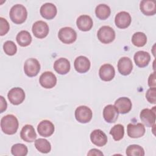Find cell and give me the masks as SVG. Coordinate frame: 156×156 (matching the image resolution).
I'll use <instances>...</instances> for the list:
<instances>
[{
	"label": "cell",
	"instance_id": "obj_1",
	"mask_svg": "<svg viewBox=\"0 0 156 156\" xmlns=\"http://www.w3.org/2000/svg\"><path fill=\"white\" fill-rule=\"evenodd\" d=\"M19 126V123L16 117L9 114L3 116L1 119V127L2 131L7 135L15 134Z\"/></svg>",
	"mask_w": 156,
	"mask_h": 156
},
{
	"label": "cell",
	"instance_id": "obj_2",
	"mask_svg": "<svg viewBox=\"0 0 156 156\" xmlns=\"http://www.w3.org/2000/svg\"><path fill=\"white\" fill-rule=\"evenodd\" d=\"M9 16L14 23L20 24L23 23L27 19V11L23 5L16 4L10 9Z\"/></svg>",
	"mask_w": 156,
	"mask_h": 156
},
{
	"label": "cell",
	"instance_id": "obj_3",
	"mask_svg": "<svg viewBox=\"0 0 156 156\" xmlns=\"http://www.w3.org/2000/svg\"><path fill=\"white\" fill-rule=\"evenodd\" d=\"M98 38L104 44L112 43L115 38V32L108 26H103L99 28L97 34Z\"/></svg>",
	"mask_w": 156,
	"mask_h": 156
},
{
	"label": "cell",
	"instance_id": "obj_4",
	"mask_svg": "<svg viewBox=\"0 0 156 156\" xmlns=\"http://www.w3.org/2000/svg\"><path fill=\"white\" fill-rule=\"evenodd\" d=\"M59 40L65 44H71L77 39L76 32L70 27L61 28L58 33Z\"/></svg>",
	"mask_w": 156,
	"mask_h": 156
},
{
	"label": "cell",
	"instance_id": "obj_5",
	"mask_svg": "<svg viewBox=\"0 0 156 156\" xmlns=\"http://www.w3.org/2000/svg\"><path fill=\"white\" fill-rule=\"evenodd\" d=\"M40 70V64L38 60L34 58L27 59L24 64V71L28 77L36 76Z\"/></svg>",
	"mask_w": 156,
	"mask_h": 156
},
{
	"label": "cell",
	"instance_id": "obj_6",
	"mask_svg": "<svg viewBox=\"0 0 156 156\" xmlns=\"http://www.w3.org/2000/svg\"><path fill=\"white\" fill-rule=\"evenodd\" d=\"M93 116L91 110L85 105H80L75 110V118L80 123H87L90 122Z\"/></svg>",
	"mask_w": 156,
	"mask_h": 156
},
{
	"label": "cell",
	"instance_id": "obj_7",
	"mask_svg": "<svg viewBox=\"0 0 156 156\" xmlns=\"http://www.w3.org/2000/svg\"><path fill=\"white\" fill-rule=\"evenodd\" d=\"M155 107H153L152 109L144 108L140 115L141 121L147 127L155 126Z\"/></svg>",
	"mask_w": 156,
	"mask_h": 156
},
{
	"label": "cell",
	"instance_id": "obj_8",
	"mask_svg": "<svg viewBox=\"0 0 156 156\" xmlns=\"http://www.w3.org/2000/svg\"><path fill=\"white\" fill-rule=\"evenodd\" d=\"M24 91L20 87H14L9 90L7 94L8 99L13 105H19L21 104L25 99Z\"/></svg>",
	"mask_w": 156,
	"mask_h": 156
},
{
	"label": "cell",
	"instance_id": "obj_9",
	"mask_svg": "<svg viewBox=\"0 0 156 156\" xmlns=\"http://www.w3.org/2000/svg\"><path fill=\"white\" fill-rule=\"evenodd\" d=\"M32 31L35 37L38 38H44L49 34V29L46 22L40 20L34 23Z\"/></svg>",
	"mask_w": 156,
	"mask_h": 156
},
{
	"label": "cell",
	"instance_id": "obj_10",
	"mask_svg": "<svg viewBox=\"0 0 156 156\" xmlns=\"http://www.w3.org/2000/svg\"><path fill=\"white\" fill-rule=\"evenodd\" d=\"M39 82L44 88H52L57 83V77L52 72L45 71L40 76Z\"/></svg>",
	"mask_w": 156,
	"mask_h": 156
},
{
	"label": "cell",
	"instance_id": "obj_11",
	"mask_svg": "<svg viewBox=\"0 0 156 156\" xmlns=\"http://www.w3.org/2000/svg\"><path fill=\"white\" fill-rule=\"evenodd\" d=\"M144 126L141 123L133 124L129 123L127 127V135L132 138H138L143 136L145 133Z\"/></svg>",
	"mask_w": 156,
	"mask_h": 156
},
{
	"label": "cell",
	"instance_id": "obj_12",
	"mask_svg": "<svg viewBox=\"0 0 156 156\" xmlns=\"http://www.w3.org/2000/svg\"><path fill=\"white\" fill-rule=\"evenodd\" d=\"M55 130V127L52 122L49 120L41 121L37 126V131L40 135L44 137L51 136Z\"/></svg>",
	"mask_w": 156,
	"mask_h": 156
},
{
	"label": "cell",
	"instance_id": "obj_13",
	"mask_svg": "<svg viewBox=\"0 0 156 156\" xmlns=\"http://www.w3.org/2000/svg\"><path fill=\"white\" fill-rule=\"evenodd\" d=\"M130 15L125 11H122L118 13L115 18L116 26L119 29H126L128 27L131 23Z\"/></svg>",
	"mask_w": 156,
	"mask_h": 156
},
{
	"label": "cell",
	"instance_id": "obj_14",
	"mask_svg": "<svg viewBox=\"0 0 156 156\" xmlns=\"http://www.w3.org/2000/svg\"><path fill=\"white\" fill-rule=\"evenodd\" d=\"M99 75L101 80L104 81H110L115 77V68L109 63L104 64L99 68Z\"/></svg>",
	"mask_w": 156,
	"mask_h": 156
},
{
	"label": "cell",
	"instance_id": "obj_15",
	"mask_svg": "<svg viewBox=\"0 0 156 156\" xmlns=\"http://www.w3.org/2000/svg\"><path fill=\"white\" fill-rule=\"evenodd\" d=\"M90 140L94 145L102 147L107 143V136L106 134L101 129H95L90 134Z\"/></svg>",
	"mask_w": 156,
	"mask_h": 156
},
{
	"label": "cell",
	"instance_id": "obj_16",
	"mask_svg": "<svg viewBox=\"0 0 156 156\" xmlns=\"http://www.w3.org/2000/svg\"><path fill=\"white\" fill-rule=\"evenodd\" d=\"M115 106L118 113L121 114H126L130 111L132 104L129 98L127 97H121L116 100Z\"/></svg>",
	"mask_w": 156,
	"mask_h": 156
},
{
	"label": "cell",
	"instance_id": "obj_17",
	"mask_svg": "<svg viewBox=\"0 0 156 156\" xmlns=\"http://www.w3.org/2000/svg\"><path fill=\"white\" fill-rule=\"evenodd\" d=\"M91 66L90 60L85 56L80 55L77 57L74 62V66L76 71L79 73H85L87 72Z\"/></svg>",
	"mask_w": 156,
	"mask_h": 156
},
{
	"label": "cell",
	"instance_id": "obj_18",
	"mask_svg": "<svg viewBox=\"0 0 156 156\" xmlns=\"http://www.w3.org/2000/svg\"><path fill=\"white\" fill-rule=\"evenodd\" d=\"M40 12L43 18L47 20H52L57 15V10L54 4L46 2L41 6Z\"/></svg>",
	"mask_w": 156,
	"mask_h": 156
},
{
	"label": "cell",
	"instance_id": "obj_19",
	"mask_svg": "<svg viewBox=\"0 0 156 156\" xmlns=\"http://www.w3.org/2000/svg\"><path fill=\"white\" fill-rule=\"evenodd\" d=\"M133 68L132 62L127 57H122L118 60V69L119 73L123 76H127L130 74Z\"/></svg>",
	"mask_w": 156,
	"mask_h": 156
},
{
	"label": "cell",
	"instance_id": "obj_20",
	"mask_svg": "<svg viewBox=\"0 0 156 156\" xmlns=\"http://www.w3.org/2000/svg\"><path fill=\"white\" fill-rule=\"evenodd\" d=\"M118 113L115 106L112 104L106 105L103 110V117L108 123L115 122L118 119Z\"/></svg>",
	"mask_w": 156,
	"mask_h": 156
},
{
	"label": "cell",
	"instance_id": "obj_21",
	"mask_svg": "<svg viewBox=\"0 0 156 156\" xmlns=\"http://www.w3.org/2000/svg\"><path fill=\"white\" fill-rule=\"evenodd\" d=\"M20 136L26 142H33L37 138V133L34 127L30 124L24 126L20 132Z\"/></svg>",
	"mask_w": 156,
	"mask_h": 156
},
{
	"label": "cell",
	"instance_id": "obj_22",
	"mask_svg": "<svg viewBox=\"0 0 156 156\" xmlns=\"http://www.w3.org/2000/svg\"><path fill=\"white\" fill-rule=\"evenodd\" d=\"M70 68V62L66 58H60L56 60L54 63V70L62 75L67 74L69 71Z\"/></svg>",
	"mask_w": 156,
	"mask_h": 156
},
{
	"label": "cell",
	"instance_id": "obj_23",
	"mask_svg": "<svg viewBox=\"0 0 156 156\" xmlns=\"http://www.w3.org/2000/svg\"><path fill=\"white\" fill-rule=\"evenodd\" d=\"M133 59L136 66L140 68H144L148 65L151 60V55L146 51H139L135 54Z\"/></svg>",
	"mask_w": 156,
	"mask_h": 156
},
{
	"label": "cell",
	"instance_id": "obj_24",
	"mask_svg": "<svg viewBox=\"0 0 156 156\" xmlns=\"http://www.w3.org/2000/svg\"><path fill=\"white\" fill-rule=\"evenodd\" d=\"M76 24L79 30L86 32L90 30L92 28L93 21L89 15H82L77 18Z\"/></svg>",
	"mask_w": 156,
	"mask_h": 156
},
{
	"label": "cell",
	"instance_id": "obj_25",
	"mask_svg": "<svg viewBox=\"0 0 156 156\" xmlns=\"http://www.w3.org/2000/svg\"><path fill=\"white\" fill-rule=\"evenodd\" d=\"M140 9L145 15L152 16L156 13V4L154 1L143 0L140 2Z\"/></svg>",
	"mask_w": 156,
	"mask_h": 156
},
{
	"label": "cell",
	"instance_id": "obj_26",
	"mask_svg": "<svg viewBox=\"0 0 156 156\" xmlns=\"http://www.w3.org/2000/svg\"><path fill=\"white\" fill-rule=\"evenodd\" d=\"M32 36L27 30H21L17 34L16 40L18 44L22 47L29 46L32 42Z\"/></svg>",
	"mask_w": 156,
	"mask_h": 156
},
{
	"label": "cell",
	"instance_id": "obj_27",
	"mask_svg": "<svg viewBox=\"0 0 156 156\" xmlns=\"http://www.w3.org/2000/svg\"><path fill=\"white\" fill-rule=\"evenodd\" d=\"M110 8L108 5L105 4H99L95 9V14L96 16L101 20H104L108 18L110 15Z\"/></svg>",
	"mask_w": 156,
	"mask_h": 156
},
{
	"label": "cell",
	"instance_id": "obj_28",
	"mask_svg": "<svg viewBox=\"0 0 156 156\" xmlns=\"http://www.w3.org/2000/svg\"><path fill=\"white\" fill-rule=\"evenodd\" d=\"M35 146L40 152L43 154L49 153L51 150V143L46 139L38 138L35 141Z\"/></svg>",
	"mask_w": 156,
	"mask_h": 156
},
{
	"label": "cell",
	"instance_id": "obj_29",
	"mask_svg": "<svg viewBox=\"0 0 156 156\" xmlns=\"http://www.w3.org/2000/svg\"><path fill=\"white\" fill-rule=\"evenodd\" d=\"M132 42L135 46L143 47L146 44L147 37L143 32H135L132 37Z\"/></svg>",
	"mask_w": 156,
	"mask_h": 156
},
{
	"label": "cell",
	"instance_id": "obj_30",
	"mask_svg": "<svg viewBox=\"0 0 156 156\" xmlns=\"http://www.w3.org/2000/svg\"><path fill=\"white\" fill-rule=\"evenodd\" d=\"M110 134L113 136L115 141L121 140L124 135V128L122 124H118L115 125L110 130Z\"/></svg>",
	"mask_w": 156,
	"mask_h": 156
},
{
	"label": "cell",
	"instance_id": "obj_31",
	"mask_svg": "<svg viewBox=\"0 0 156 156\" xmlns=\"http://www.w3.org/2000/svg\"><path fill=\"white\" fill-rule=\"evenodd\" d=\"M27 152V147L22 143L15 144L11 147V153L15 156H25Z\"/></svg>",
	"mask_w": 156,
	"mask_h": 156
},
{
	"label": "cell",
	"instance_id": "obj_32",
	"mask_svg": "<svg viewBox=\"0 0 156 156\" xmlns=\"http://www.w3.org/2000/svg\"><path fill=\"white\" fill-rule=\"evenodd\" d=\"M126 155L128 156H144L143 148L138 144L129 145L126 149Z\"/></svg>",
	"mask_w": 156,
	"mask_h": 156
},
{
	"label": "cell",
	"instance_id": "obj_33",
	"mask_svg": "<svg viewBox=\"0 0 156 156\" xmlns=\"http://www.w3.org/2000/svg\"><path fill=\"white\" fill-rule=\"evenodd\" d=\"M3 49L7 55H13L16 53L17 47L13 41L8 40L4 43Z\"/></svg>",
	"mask_w": 156,
	"mask_h": 156
},
{
	"label": "cell",
	"instance_id": "obj_34",
	"mask_svg": "<svg viewBox=\"0 0 156 156\" xmlns=\"http://www.w3.org/2000/svg\"><path fill=\"white\" fill-rule=\"evenodd\" d=\"M156 88L155 87H151L148 89L146 93V98L147 101L151 104H156Z\"/></svg>",
	"mask_w": 156,
	"mask_h": 156
},
{
	"label": "cell",
	"instance_id": "obj_35",
	"mask_svg": "<svg viewBox=\"0 0 156 156\" xmlns=\"http://www.w3.org/2000/svg\"><path fill=\"white\" fill-rule=\"evenodd\" d=\"M10 26L8 21L4 18L0 17V35L3 36L9 30Z\"/></svg>",
	"mask_w": 156,
	"mask_h": 156
},
{
	"label": "cell",
	"instance_id": "obj_36",
	"mask_svg": "<svg viewBox=\"0 0 156 156\" xmlns=\"http://www.w3.org/2000/svg\"><path fill=\"white\" fill-rule=\"evenodd\" d=\"M148 85L150 87H155V72L154 71L150 74L148 79Z\"/></svg>",
	"mask_w": 156,
	"mask_h": 156
},
{
	"label": "cell",
	"instance_id": "obj_37",
	"mask_svg": "<svg viewBox=\"0 0 156 156\" xmlns=\"http://www.w3.org/2000/svg\"><path fill=\"white\" fill-rule=\"evenodd\" d=\"M1 99V105H0V113H2L4 111H5L7 108V102L5 99L4 98L3 96H0Z\"/></svg>",
	"mask_w": 156,
	"mask_h": 156
},
{
	"label": "cell",
	"instance_id": "obj_38",
	"mask_svg": "<svg viewBox=\"0 0 156 156\" xmlns=\"http://www.w3.org/2000/svg\"><path fill=\"white\" fill-rule=\"evenodd\" d=\"M87 155H104L103 153L101 152L100 150H98L97 149H92L90 150Z\"/></svg>",
	"mask_w": 156,
	"mask_h": 156
}]
</instances>
